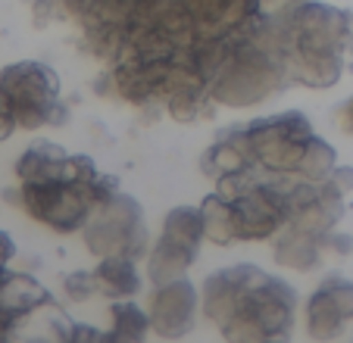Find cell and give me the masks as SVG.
<instances>
[{"label": "cell", "instance_id": "cell-1", "mask_svg": "<svg viewBox=\"0 0 353 343\" xmlns=\"http://www.w3.org/2000/svg\"><path fill=\"white\" fill-rule=\"evenodd\" d=\"M200 309L232 340L288 337L297 318V293L260 265H228L203 281Z\"/></svg>", "mask_w": 353, "mask_h": 343}, {"label": "cell", "instance_id": "cell-2", "mask_svg": "<svg viewBox=\"0 0 353 343\" xmlns=\"http://www.w3.org/2000/svg\"><path fill=\"white\" fill-rule=\"evenodd\" d=\"M353 44L350 13L325 3H294L281 22V56L303 85L332 87L344 72V53Z\"/></svg>", "mask_w": 353, "mask_h": 343}, {"label": "cell", "instance_id": "cell-3", "mask_svg": "<svg viewBox=\"0 0 353 343\" xmlns=\"http://www.w3.org/2000/svg\"><path fill=\"white\" fill-rule=\"evenodd\" d=\"M285 56L281 50H269L266 44L247 41L232 44L225 63L213 75V97L228 106H247L266 100L285 81Z\"/></svg>", "mask_w": 353, "mask_h": 343}, {"label": "cell", "instance_id": "cell-4", "mask_svg": "<svg viewBox=\"0 0 353 343\" xmlns=\"http://www.w3.org/2000/svg\"><path fill=\"white\" fill-rule=\"evenodd\" d=\"M0 91L16 116V125L26 132L63 122L66 110L60 100V75L47 63L19 60L0 69Z\"/></svg>", "mask_w": 353, "mask_h": 343}, {"label": "cell", "instance_id": "cell-5", "mask_svg": "<svg viewBox=\"0 0 353 343\" xmlns=\"http://www.w3.org/2000/svg\"><path fill=\"white\" fill-rule=\"evenodd\" d=\"M85 244L94 256H144L147 253V228L141 203L132 194L116 191L103 206L94 209L88 225L81 228Z\"/></svg>", "mask_w": 353, "mask_h": 343}, {"label": "cell", "instance_id": "cell-6", "mask_svg": "<svg viewBox=\"0 0 353 343\" xmlns=\"http://www.w3.org/2000/svg\"><path fill=\"white\" fill-rule=\"evenodd\" d=\"M247 141V150L263 172L272 175H297L300 153L313 138V125L303 112H281L266 116L241 128Z\"/></svg>", "mask_w": 353, "mask_h": 343}, {"label": "cell", "instance_id": "cell-7", "mask_svg": "<svg viewBox=\"0 0 353 343\" xmlns=\"http://www.w3.org/2000/svg\"><path fill=\"white\" fill-rule=\"evenodd\" d=\"M200 312V293L191 281L175 278V281L157 284L154 297H150V328L160 337H185L194 331Z\"/></svg>", "mask_w": 353, "mask_h": 343}, {"label": "cell", "instance_id": "cell-8", "mask_svg": "<svg viewBox=\"0 0 353 343\" xmlns=\"http://www.w3.org/2000/svg\"><path fill=\"white\" fill-rule=\"evenodd\" d=\"M353 322V281L347 278H325L307 300V331L316 340H332L344 334Z\"/></svg>", "mask_w": 353, "mask_h": 343}, {"label": "cell", "instance_id": "cell-9", "mask_svg": "<svg viewBox=\"0 0 353 343\" xmlns=\"http://www.w3.org/2000/svg\"><path fill=\"white\" fill-rule=\"evenodd\" d=\"M91 275L94 291L103 293L107 300H134L141 293V284H144L132 256H100Z\"/></svg>", "mask_w": 353, "mask_h": 343}, {"label": "cell", "instance_id": "cell-10", "mask_svg": "<svg viewBox=\"0 0 353 343\" xmlns=\"http://www.w3.org/2000/svg\"><path fill=\"white\" fill-rule=\"evenodd\" d=\"M200 250L197 247H188V244H179V240L166 238L160 234L157 244L147 250V278L150 284H166V281H175V278H185L188 269L197 262Z\"/></svg>", "mask_w": 353, "mask_h": 343}, {"label": "cell", "instance_id": "cell-11", "mask_svg": "<svg viewBox=\"0 0 353 343\" xmlns=\"http://www.w3.org/2000/svg\"><path fill=\"white\" fill-rule=\"evenodd\" d=\"M322 250H325V238H316L310 231H300L294 225H285L279 231L272 244V256L279 265L285 269H297V271H310L319 265Z\"/></svg>", "mask_w": 353, "mask_h": 343}, {"label": "cell", "instance_id": "cell-12", "mask_svg": "<svg viewBox=\"0 0 353 343\" xmlns=\"http://www.w3.org/2000/svg\"><path fill=\"white\" fill-rule=\"evenodd\" d=\"M66 159H69V153L63 150L60 144L38 141V144H32L19 159H16V175H19V185H26V181L60 178Z\"/></svg>", "mask_w": 353, "mask_h": 343}, {"label": "cell", "instance_id": "cell-13", "mask_svg": "<svg viewBox=\"0 0 353 343\" xmlns=\"http://www.w3.org/2000/svg\"><path fill=\"white\" fill-rule=\"evenodd\" d=\"M200 212H203V228H207V240L219 247H228L232 240H238L234 234V212H232V200L222 197L219 191L207 194L203 203H200Z\"/></svg>", "mask_w": 353, "mask_h": 343}, {"label": "cell", "instance_id": "cell-14", "mask_svg": "<svg viewBox=\"0 0 353 343\" xmlns=\"http://www.w3.org/2000/svg\"><path fill=\"white\" fill-rule=\"evenodd\" d=\"M160 234L200 250V244L207 240V228H203V212H200V206H175V209H169L166 218H163Z\"/></svg>", "mask_w": 353, "mask_h": 343}, {"label": "cell", "instance_id": "cell-15", "mask_svg": "<svg viewBox=\"0 0 353 343\" xmlns=\"http://www.w3.org/2000/svg\"><path fill=\"white\" fill-rule=\"evenodd\" d=\"M110 318H113L110 340H144L154 331L150 328V312H144L134 300H113Z\"/></svg>", "mask_w": 353, "mask_h": 343}, {"label": "cell", "instance_id": "cell-16", "mask_svg": "<svg viewBox=\"0 0 353 343\" xmlns=\"http://www.w3.org/2000/svg\"><path fill=\"white\" fill-rule=\"evenodd\" d=\"M334 165H338V153H334L332 144H325L322 138H310L303 153H300V165H297V175L303 181H328L332 178Z\"/></svg>", "mask_w": 353, "mask_h": 343}, {"label": "cell", "instance_id": "cell-17", "mask_svg": "<svg viewBox=\"0 0 353 343\" xmlns=\"http://www.w3.org/2000/svg\"><path fill=\"white\" fill-rule=\"evenodd\" d=\"M63 287H66L69 300H75V303H85L94 291V275L91 271H75V275H66V281H63Z\"/></svg>", "mask_w": 353, "mask_h": 343}, {"label": "cell", "instance_id": "cell-18", "mask_svg": "<svg viewBox=\"0 0 353 343\" xmlns=\"http://www.w3.org/2000/svg\"><path fill=\"white\" fill-rule=\"evenodd\" d=\"M16 128H19V125H16V116H13V110H10L3 91H0V141H7Z\"/></svg>", "mask_w": 353, "mask_h": 343}, {"label": "cell", "instance_id": "cell-19", "mask_svg": "<svg viewBox=\"0 0 353 343\" xmlns=\"http://www.w3.org/2000/svg\"><path fill=\"white\" fill-rule=\"evenodd\" d=\"M328 181H332L341 194H350L353 191V165H334V172H332V178Z\"/></svg>", "mask_w": 353, "mask_h": 343}, {"label": "cell", "instance_id": "cell-20", "mask_svg": "<svg viewBox=\"0 0 353 343\" xmlns=\"http://www.w3.org/2000/svg\"><path fill=\"white\" fill-rule=\"evenodd\" d=\"M13 256H16V240H13V234L0 228V265H10V262H13Z\"/></svg>", "mask_w": 353, "mask_h": 343}, {"label": "cell", "instance_id": "cell-21", "mask_svg": "<svg viewBox=\"0 0 353 343\" xmlns=\"http://www.w3.org/2000/svg\"><path fill=\"white\" fill-rule=\"evenodd\" d=\"M338 128L341 132H353V100H347L338 110Z\"/></svg>", "mask_w": 353, "mask_h": 343}]
</instances>
